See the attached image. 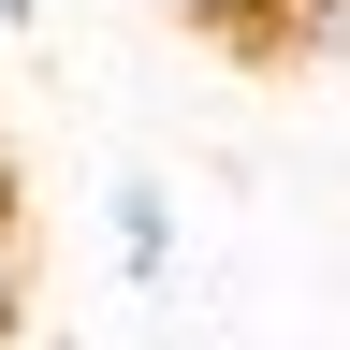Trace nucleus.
<instances>
[{
	"label": "nucleus",
	"instance_id": "3",
	"mask_svg": "<svg viewBox=\"0 0 350 350\" xmlns=\"http://www.w3.org/2000/svg\"><path fill=\"white\" fill-rule=\"evenodd\" d=\"M15 321H29V262H15V204H0V350H15Z\"/></svg>",
	"mask_w": 350,
	"mask_h": 350
},
{
	"label": "nucleus",
	"instance_id": "4",
	"mask_svg": "<svg viewBox=\"0 0 350 350\" xmlns=\"http://www.w3.org/2000/svg\"><path fill=\"white\" fill-rule=\"evenodd\" d=\"M29 15H44V0H0V29H29Z\"/></svg>",
	"mask_w": 350,
	"mask_h": 350
},
{
	"label": "nucleus",
	"instance_id": "2",
	"mask_svg": "<svg viewBox=\"0 0 350 350\" xmlns=\"http://www.w3.org/2000/svg\"><path fill=\"white\" fill-rule=\"evenodd\" d=\"M161 15H175V29H204V44H234V59H248V44H262V15H278V0H161Z\"/></svg>",
	"mask_w": 350,
	"mask_h": 350
},
{
	"label": "nucleus",
	"instance_id": "1",
	"mask_svg": "<svg viewBox=\"0 0 350 350\" xmlns=\"http://www.w3.org/2000/svg\"><path fill=\"white\" fill-rule=\"evenodd\" d=\"M103 248L131 292H175V190L161 175H103Z\"/></svg>",
	"mask_w": 350,
	"mask_h": 350
}]
</instances>
